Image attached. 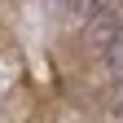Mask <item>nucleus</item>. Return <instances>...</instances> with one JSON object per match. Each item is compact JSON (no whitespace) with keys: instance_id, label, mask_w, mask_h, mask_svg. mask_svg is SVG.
I'll use <instances>...</instances> for the list:
<instances>
[{"instance_id":"f257e3e1","label":"nucleus","mask_w":123,"mask_h":123,"mask_svg":"<svg viewBox=\"0 0 123 123\" xmlns=\"http://www.w3.org/2000/svg\"><path fill=\"white\" fill-rule=\"evenodd\" d=\"M88 35H97V40L123 35V0H101V5L88 13Z\"/></svg>"},{"instance_id":"f03ea898","label":"nucleus","mask_w":123,"mask_h":123,"mask_svg":"<svg viewBox=\"0 0 123 123\" xmlns=\"http://www.w3.org/2000/svg\"><path fill=\"white\" fill-rule=\"evenodd\" d=\"M101 62H105V70H110L114 79H123V35L105 40V53H101Z\"/></svg>"},{"instance_id":"7ed1b4c3","label":"nucleus","mask_w":123,"mask_h":123,"mask_svg":"<svg viewBox=\"0 0 123 123\" xmlns=\"http://www.w3.org/2000/svg\"><path fill=\"white\" fill-rule=\"evenodd\" d=\"M97 5H101V0H62V9H66V13H75V18H88Z\"/></svg>"},{"instance_id":"20e7f679","label":"nucleus","mask_w":123,"mask_h":123,"mask_svg":"<svg viewBox=\"0 0 123 123\" xmlns=\"http://www.w3.org/2000/svg\"><path fill=\"white\" fill-rule=\"evenodd\" d=\"M110 105H114V114L123 123V79H114V92H110Z\"/></svg>"},{"instance_id":"39448f33","label":"nucleus","mask_w":123,"mask_h":123,"mask_svg":"<svg viewBox=\"0 0 123 123\" xmlns=\"http://www.w3.org/2000/svg\"><path fill=\"white\" fill-rule=\"evenodd\" d=\"M0 84H5V75H0Z\"/></svg>"}]
</instances>
